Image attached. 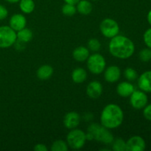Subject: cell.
<instances>
[{
    "instance_id": "21",
    "label": "cell",
    "mask_w": 151,
    "mask_h": 151,
    "mask_svg": "<svg viewBox=\"0 0 151 151\" xmlns=\"http://www.w3.org/2000/svg\"><path fill=\"white\" fill-rule=\"evenodd\" d=\"M19 1V8L24 13L29 14L35 10V4L33 0H20Z\"/></svg>"
},
{
    "instance_id": "1",
    "label": "cell",
    "mask_w": 151,
    "mask_h": 151,
    "mask_svg": "<svg viewBox=\"0 0 151 151\" xmlns=\"http://www.w3.org/2000/svg\"><path fill=\"white\" fill-rule=\"evenodd\" d=\"M109 50L112 56L125 60L129 58L134 55L135 45L129 38L118 34L111 38L109 44Z\"/></svg>"
},
{
    "instance_id": "34",
    "label": "cell",
    "mask_w": 151,
    "mask_h": 151,
    "mask_svg": "<svg viewBox=\"0 0 151 151\" xmlns=\"http://www.w3.org/2000/svg\"><path fill=\"white\" fill-rule=\"evenodd\" d=\"M5 1L9 3H11V4H14V3H16L18 2V1H19L20 0H5Z\"/></svg>"
},
{
    "instance_id": "7",
    "label": "cell",
    "mask_w": 151,
    "mask_h": 151,
    "mask_svg": "<svg viewBox=\"0 0 151 151\" xmlns=\"http://www.w3.org/2000/svg\"><path fill=\"white\" fill-rule=\"evenodd\" d=\"M100 29L103 36L108 38H112L119 34V26L114 19L106 18L100 23Z\"/></svg>"
},
{
    "instance_id": "31",
    "label": "cell",
    "mask_w": 151,
    "mask_h": 151,
    "mask_svg": "<svg viewBox=\"0 0 151 151\" xmlns=\"http://www.w3.org/2000/svg\"><path fill=\"white\" fill-rule=\"evenodd\" d=\"M33 149H34V150H35V151H47L48 150V148L47 147V146H46L44 144H41V143L35 145Z\"/></svg>"
},
{
    "instance_id": "24",
    "label": "cell",
    "mask_w": 151,
    "mask_h": 151,
    "mask_svg": "<svg viewBox=\"0 0 151 151\" xmlns=\"http://www.w3.org/2000/svg\"><path fill=\"white\" fill-rule=\"evenodd\" d=\"M62 13L66 16H72L76 13L77 8L75 5L71 4H66L62 7Z\"/></svg>"
},
{
    "instance_id": "26",
    "label": "cell",
    "mask_w": 151,
    "mask_h": 151,
    "mask_svg": "<svg viewBox=\"0 0 151 151\" xmlns=\"http://www.w3.org/2000/svg\"><path fill=\"white\" fill-rule=\"evenodd\" d=\"M101 48V43L97 38H91L88 41V49L91 51L96 52Z\"/></svg>"
},
{
    "instance_id": "14",
    "label": "cell",
    "mask_w": 151,
    "mask_h": 151,
    "mask_svg": "<svg viewBox=\"0 0 151 151\" xmlns=\"http://www.w3.org/2000/svg\"><path fill=\"white\" fill-rule=\"evenodd\" d=\"M138 86L144 92H151V71H146L139 77Z\"/></svg>"
},
{
    "instance_id": "15",
    "label": "cell",
    "mask_w": 151,
    "mask_h": 151,
    "mask_svg": "<svg viewBox=\"0 0 151 151\" xmlns=\"http://www.w3.org/2000/svg\"><path fill=\"white\" fill-rule=\"evenodd\" d=\"M134 85L128 81H123L119 83L116 86V92L118 95L122 97H128L134 91Z\"/></svg>"
},
{
    "instance_id": "30",
    "label": "cell",
    "mask_w": 151,
    "mask_h": 151,
    "mask_svg": "<svg viewBox=\"0 0 151 151\" xmlns=\"http://www.w3.org/2000/svg\"><path fill=\"white\" fill-rule=\"evenodd\" d=\"M8 16V10L4 6L0 4V20L6 19Z\"/></svg>"
},
{
    "instance_id": "23",
    "label": "cell",
    "mask_w": 151,
    "mask_h": 151,
    "mask_svg": "<svg viewBox=\"0 0 151 151\" xmlns=\"http://www.w3.org/2000/svg\"><path fill=\"white\" fill-rule=\"evenodd\" d=\"M50 149L52 151H67L69 150V146L66 142L58 139L52 143Z\"/></svg>"
},
{
    "instance_id": "5",
    "label": "cell",
    "mask_w": 151,
    "mask_h": 151,
    "mask_svg": "<svg viewBox=\"0 0 151 151\" xmlns=\"http://www.w3.org/2000/svg\"><path fill=\"white\" fill-rule=\"evenodd\" d=\"M87 68L91 73L100 75L104 72L106 66L105 58L100 53H93L87 59Z\"/></svg>"
},
{
    "instance_id": "18",
    "label": "cell",
    "mask_w": 151,
    "mask_h": 151,
    "mask_svg": "<svg viewBox=\"0 0 151 151\" xmlns=\"http://www.w3.org/2000/svg\"><path fill=\"white\" fill-rule=\"evenodd\" d=\"M72 79L75 83H82L87 79V72L83 68L78 67L73 70L72 73Z\"/></svg>"
},
{
    "instance_id": "20",
    "label": "cell",
    "mask_w": 151,
    "mask_h": 151,
    "mask_svg": "<svg viewBox=\"0 0 151 151\" xmlns=\"http://www.w3.org/2000/svg\"><path fill=\"white\" fill-rule=\"evenodd\" d=\"M16 35H17V39L22 43L29 42L33 38V33L32 30L26 27L18 31Z\"/></svg>"
},
{
    "instance_id": "35",
    "label": "cell",
    "mask_w": 151,
    "mask_h": 151,
    "mask_svg": "<svg viewBox=\"0 0 151 151\" xmlns=\"http://www.w3.org/2000/svg\"><path fill=\"white\" fill-rule=\"evenodd\" d=\"M92 1H98V0H92Z\"/></svg>"
},
{
    "instance_id": "36",
    "label": "cell",
    "mask_w": 151,
    "mask_h": 151,
    "mask_svg": "<svg viewBox=\"0 0 151 151\" xmlns=\"http://www.w3.org/2000/svg\"><path fill=\"white\" fill-rule=\"evenodd\" d=\"M150 1H151V0H150Z\"/></svg>"
},
{
    "instance_id": "12",
    "label": "cell",
    "mask_w": 151,
    "mask_h": 151,
    "mask_svg": "<svg viewBox=\"0 0 151 151\" xmlns=\"http://www.w3.org/2000/svg\"><path fill=\"white\" fill-rule=\"evenodd\" d=\"M121 77V70L118 66H110L104 70V78L108 83L117 82Z\"/></svg>"
},
{
    "instance_id": "2",
    "label": "cell",
    "mask_w": 151,
    "mask_h": 151,
    "mask_svg": "<svg viewBox=\"0 0 151 151\" xmlns=\"http://www.w3.org/2000/svg\"><path fill=\"white\" fill-rule=\"evenodd\" d=\"M123 119V111L114 103H110L105 106L100 115V124L110 130L120 126Z\"/></svg>"
},
{
    "instance_id": "32",
    "label": "cell",
    "mask_w": 151,
    "mask_h": 151,
    "mask_svg": "<svg viewBox=\"0 0 151 151\" xmlns=\"http://www.w3.org/2000/svg\"><path fill=\"white\" fill-rule=\"evenodd\" d=\"M63 1L66 3H67V4H71L75 5V4H78L80 0H63Z\"/></svg>"
},
{
    "instance_id": "22",
    "label": "cell",
    "mask_w": 151,
    "mask_h": 151,
    "mask_svg": "<svg viewBox=\"0 0 151 151\" xmlns=\"http://www.w3.org/2000/svg\"><path fill=\"white\" fill-rule=\"evenodd\" d=\"M112 150L114 151H127L126 142L122 138H116L112 142Z\"/></svg>"
},
{
    "instance_id": "25",
    "label": "cell",
    "mask_w": 151,
    "mask_h": 151,
    "mask_svg": "<svg viewBox=\"0 0 151 151\" xmlns=\"http://www.w3.org/2000/svg\"><path fill=\"white\" fill-rule=\"evenodd\" d=\"M124 76L128 81H134L138 78V74L135 69L131 67H128L124 71Z\"/></svg>"
},
{
    "instance_id": "10",
    "label": "cell",
    "mask_w": 151,
    "mask_h": 151,
    "mask_svg": "<svg viewBox=\"0 0 151 151\" xmlns=\"http://www.w3.org/2000/svg\"><path fill=\"white\" fill-rule=\"evenodd\" d=\"M81 116L75 111L68 112L63 118V125L67 129L76 128L81 122Z\"/></svg>"
},
{
    "instance_id": "6",
    "label": "cell",
    "mask_w": 151,
    "mask_h": 151,
    "mask_svg": "<svg viewBox=\"0 0 151 151\" xmlns=\"http://www.w3.org/2000/svg\"><path fill=\"white\" fill-rule=\"evenodd\" d=\"M17 41V35L10 26L0 27V48L7 49L14 45Z\"/></svg>"
},
{
    "instance_id": "11",
    "label": "cell",
    "mask_w": 151,
    "mask_h": 151,
    "mask_svg": "<svg viewBox=\"0 0 151 151\" xmlns=\"http://www.w3.org/2000/svg\"><path fill=\"white\" fill-rule=\"evenodd\" d=\"M27 19L24 15L21 13H16L10 17L9 21V26L16 32L26 27Z\"/></svg>"
},
{
    "instance_id": "4",
    "label": "cell",
    "mask_w": 151,
    "mask_h": 151,
    "mask_svg": "<svg viewBox=\"0 0 151 151\" xmlns=\"http://www.w3.org/2000/svg\"><path fill=\"white\" fill-rule=\"evenodd\" d=\"M86 141V133L78 128L72 129L66 136V143L73 150H80L83 147Z\"/></svg>"
},
{
    "instance_id": "3",
    "label": "cell",
    "mask_w": 151,
    "mask_h": 151,
    "mask_svg": "<svg viewBox=\"0 0 151 151\" xmlns=\"http://www.w3.org/2000/svg\"><path fill=\"white\" fill-rule=\"evenodd\" d=\"M86 135L88 141L95 140L106 145H111L114 139L110 129L98 123H91L88 127Z\"/></svg>"
},
{
    "instance_id": "19",
    "label": "cell",
    "mask_w": 151,
    "mask_h": 151,
    "mask_svg": "<svg viewBox=\"0 0 151 151\" xmlns=\"http://www.w3.org/2000/svg\"><path fill=\"white\" fill-rule=\"evenodd\" d=\"M77 11L81 14L87 16L90 14L93 10L92 4L88 0H80L77 4Z\"/></svg>"
},
{
    "instance_id": "13",
    "label": "cell",
    "mask_w": 151,
    "mask_h": 151,
    "mask_svg": "<svg viewBox=\"0 0 151 151\" xmlns=\"http://www.w3.org/2000/svg\"><path fill=\"white\" fill-rule=\"evenodd\" d=\"M103 86L99 81H94L90 82L86 87V94L90 98L97 99L103 93Z\"/></svg>"
},
{
    "instance_id": "16",
    "label": "cell",
    "mask_w": 151,
    "mask_h": 151,
    "mask_svg": "<svg viewBox=\"0 0 151 151\" xmlns=\"http://www.w3.org/2000/svg\"><path fill=\"white\" fill-rule=\"evenodd\" d=\"M89 50L83 46H80L75 48L72 52V57L78 62H84L89 56Z\"/></svg>"
},
{
    "instance_id": "17",
    "label": "cell",
    "mask_w": 151,
    "mask_h": 151,
    "mask_svg": "<svg viewBox=\"0 0 151 151\" xmlns=\"http://www.w3.org/2000/svg\"><path fill=\"white\" fill-rule=\"evenodd\" d=\"M53 75V68L50 65H43L40 66L36 72L37 78L41 81L50 79Z\"/></svg>"
},
{
    "instance_id": "29",
    "label": "cell",
    "mask_w": 151,
    "mask_h": 151,
    "mask_svg": "<svg viewBox=\"0 0 151 151\" xmlns=\"http://www.w3.org/2000/svg\"><path fill=\"white\" fill-rule=\"evenodd\" d=\"M143 116L147 120L151 121V104L147 105L143 110Z\"/></svg>"
},
{
    "instance_id": "27",
    "label": "cell",
    "mask_w": 151,
    "mask_h": 151,
    "mask_svg": "<svg viewBox=\"0 0 151 151\" xmlns=\"http://www.w3.org/2000/svg\"><path fill=\"white\" fill-rule=\"evenodd\" d=\"M139 59L142 62H148L151 60V49L145 48L139 52Z\"/></svg>"
},
{
    "instance_id": "28",
    "label": "cell",
    "mask_w": 151,
    "mask_h": 151,
    "mask_svg": "<svg viewBox=\"0 0 151 151\" xmlns=\"http://www.w3.org/2000/svg\"><path fill=\"white\" fill-rule=\"evenodd\" d=\"M143 40L146 46L151 49V28H149L145 32L143 35Z\"/></svg>"
},
{
    "instance_id": "9",
    "label": "cell",
    "mask_w": 151,
    "mask_h": 151,
    "mask_svg": "<svg viewBox=\"0 0 151 151\" xmlns=\"http://www.w3.org/2000/svg\"><path fill=\"white\" fill-rule=\"evenodd\" d=\"M127 151H144L146 143L144 139L139 136H134L126 142Z\"/></svg>"
},
{
    "instance_id": "8",
    "label": "cell",
    "mask_w": 151,
    "mask_h": 151,
    "mask_svg": "<svg viewBox=\"0 0 151 151\" xmlns=\"http://www.w3.org/2000/svg\"><path fill=\"white\" fill-rule=\"evenodd\" d=\"M148 98L143 91H135L130 96V103L134 109L137 110L142 109L147 106Z\"/></svg>"
},
{
    "instance_id": "33",
    "label": "cell",
    "mask_w": 151,
    "mask_h": 151,
    "mask_svg": "<svg viewBox=\"0 0 151 151\" xmlns=\"http://www.w3.org/2000/svg\"><path fill=\"white\" fill-rule=\"evenodd\" d=\"M147 22H148L149 24L151 26V10L148 12V13H147Z\"/></svg>"
}]
</instances>
